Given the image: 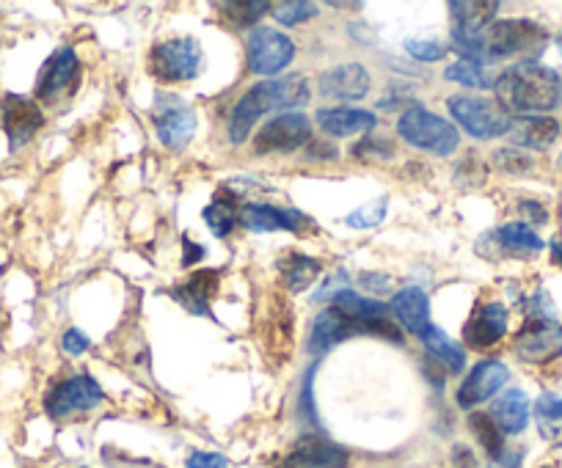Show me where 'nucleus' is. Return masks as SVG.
Listing matches in <instances>:
<instances>
[{"label": "nucleus", "mask_w": 562, "mask_h": 468, "mask_svg": "<svg viewBox=\"0 0 562 468\" xmlns=\"http://www.w3.org/2000/svg\"><path fill=\"white\" fill-rule=\"evenodd\" d=\"M321 91L331 100H361L370 91V72L361 64H342L321 78Z\"/></svg>", "instance_id": "obj_18"}, {"label": "nucleus", "mask_w": 562, "mask_h": 468, "mask_svg": "<svg viewBox=\"0 0 562 468\" xmlns=\"http://www.w3.org/2000/svg\"><path fill=\"white\" fill-rule=\"evenodd\" d=\"M317 14L315 3L310 0H284L279 7H273V18L279 20L281 25H299L304 20H312Z\"/></svg>", "instance_id": "obj_34"}, {"label": "nucleus", "mask_w": 562, "mask_h": 468, "mask_svg": "<svg viewBox=\"0 0 562 468\" xmlns=\"http://www.w3.org/2000/svg\"><path fill=\"white\" fill-rule=\"evenodd\" d=\"M494 91L496 102L507 113L538 116V113L554 111L562 102V78L543 64L521 61L513 64L494 80Z\"/></svg>", "instance_id": "obj_1"}, {"label": "nucleus", "mask_w": 562, "mask_h": 468, "mask_svg": "<svg viewBox=\"0 0 562 468\" xmlns=\"http://www.w3.org/2000/svg\"><path fill=\"white\" fill-rule=\"evenodd\" d=\"M524 209H527V215H529V218H532V220H538V224H543V220H546V213H543V207H540V204L524 202V204H521V213H524Z\"/></svg>", "instance_id": "obj_42"}, {"label": "nucleus", "mask_w": 562, "mask_h": 468, "mask_svg": "<svg viewBox=\"0 0 562 468\" xmlns=\"http://www.w3.org/2000/svg\"><path fill=\"white\" fill-rule=\"evenodd\" d=\"M516 353L529 364H546L562 353V326L535 320L516 339Z\"/></svg>", "instance_id": "obj_14"}, {"label": "nucleus", "mask_w": 562, "mask_h": 468, "mask_svg": "<svg viewBox=\"0 0 562 468\" xmlns=\"http://www.w3.org/2000/svg\"><path fill=\"white\" fill-rule=\"evenodd\" d=\"M204 220H207V226L218 235V238H226L237 224V209L235 204H232V198H215V202L204 209Z\"/></svg>", "instance_id": "obj_32"}, {"label": "nucleus", "mask_w": 562, "mask_h": 468, "mask_svg": "<svg viewBox=\"0 0 562 468\" xmlns=\"http://www.w3.org/2000/svg\"><path fill=\"white\" fill-rule=\"evenodd\" d=\"M392 311L405 328H408L414 336H422V333L430 328V304L428 295L416 287L400 289L392 298Z\"/></svg>", "instance_id": "obj_21"}, {"label": "nucleus", "mask_w": 562, "mask_h": 468, "mask_svg": "<svg viewBox=\"0 0 562 468\" xmlns=\"http://www.w3.org/2000/svg\"><path fill=\"white\" fill-rule=\"evenodd\" d=\"M218 271L193 273L182 287L175 289V298L180 300L186 309H191L193 315H207L210 300H213L215 289H218Z\"/></svg>", "instance_id": "obj_23"}, {"label": "nucleus", "mask_w": 562, "mask_h": 468, "mask_svg": "<svg viewBox=\"0 0 562 468\" xmlns=\"http://www.w3.org/2000/svg\"><path fill=\"white\" fill-rule=\"evenodd\" d=\"M153 72L155 78L164 83H182V80H193L202 67V47L193 36H182V39H169L153 50Z\"/></svg>", "instance_id": "obj_7"}, {"label": "nucleus", "mask_w": 562, "mask_h": 468, "mask_svg": "<svg viewBox=\"0 0 562 468\" xmlns=\"http://www.w3.org/2000/svg\"><path fill=\"white\" fill-rule=\"evenodd\" d=\"M450 9L452 18H456V31H461V34H480V31H485L494 23L499 3H477V0L467 3V0H461V3H450Z\"/></svg>", "instance_id": "obj_26"}, {"label": "nucleus", "mask_w": 562, "mask_h": 468, "mask_svg": "<svg viewBox=\"0 0 562 468\" xmlns=\"http://www.w3.org/2000/svg\"><path fill=\"white\" fill-rule=\"evenodd\" d=\"M491 416H494V422L499 424L502 433H510V435L524 433V427H527V422H529L527 395H524L521 389L505 391V395L496 400L494 413H491Z\"/></svg>", "instance_id": "obj_24"}, {"label": "nucleus", "mask_w": 562, "mask_h": 468, "mask_svg": "<svg viewBox=\"0 0 562 468\" xmlns=\"http://www.w3.org/2000/svg\"><path fill=\"white\" fill-rule=\"evenodd\" d=\"M452 119L463 127L472 138H499L510 130V113L494 100H480V96H450Z\"/></svg>", "instance_id": "obj_6"}, {"label": "nucleus", "mask_w": 562, "mask_h": 468, "mask_svg": "<svg viewBox=\"0 0 562 468\" xmlns=\"http://www.w3.org/2000/svg\"><path fill=\"white\" fill-rule=\"evenodd\" d=\"M496 243L505 254L513 256H532L543 249V240L529 229L527 224H507L496 231Z\"/></svg>", "instance_id": "obj_27"}, {"label": "nucleus", "mask_w": 562, "mask_h": 468, "mask_svg": "<svg viewBox=\"0 0 562 468\" xmlns=\"http://www.w3.org/2000/svg\"><path fill=\"white\" fill-rule=\"evenodd\" d=\"M155 133L169 149H182L196 133V113L180 96L160 94L153 111Z\"/></svg>", "instance_id": "obj_8"}, {"label": "nucleus", "mask_w": 562, "mask_h": 468, "mask_svg": "<svg viewBox=\"0 0 562 468\" xmlns=\"http://www.w3.org/2000/svg\"><path fill=\"white\" fill-rule=\"evenodd\" d=\"M456 36V45L461 47L463 56L469 61H499V58H532L549 42V34L540 28L532 20H499V23H491L488 28L480 31V34H461V31H452Z\"/></svg>", "instance_id": "obj_2"}, {"label": "nucleus", "mask_w": 562, "mask_h": 468, "mask_svg": "<svg viewBox=\"0 0 562 468\" xmlns=\"http://www.w3.org/2000/svg\"><path fill=\"white\" fill-rule=\"evenodd\" d=\"M279 271L281 282H284V287H288L290 293H304V289H310L312 284H315V278L321 276L323 265L306 254H288L281 256Z\"/></svg>", "instance_id": "obj_25"}, {"label": "nucleus", "mask_w": 562, "mask_h": 468, "mask_svg": "<svg viewBox=\"0 0 562 468\" xmlns=\"http://www.w3.org/2000/svg\"><path fill=\"white\" fill-rule=\"evenodd\" d=\"M281 468H317V466H306V463H299V460H293V457H288V463H284Z\"/></svg>", "instance_id": "obj_44"}, {"label": "nucleus", "mask_w": 562, "mask_h": 468, "mask_svg": "<svg viewBox=\"0 0 562 468\" xmlns=\"http://www.w3.org/2000/svg\"><path fill=\"white\" fill-rule=\"evenodd\" d=\"M397 133L414 147L425 149V152H434L439 158H447L458 149L461 136H458L456 127L447 119H441L439 113L428 111V107H408V111L400 116Z\"/></svg>", "instance_id": "obj_4"}, {"label": "nucleus", "mask_w": 562, "mask_h": 468, "mask_svg": "<svg viewBox=\"0 0 562 468\" xmlns=\"http://www.w3.org/2000/svg\"><path fill=\"white\" fill-rule=\"evenodd\" d=\"M80 72V61L78 53L72 47H61V50L53 53L47 58V64L42 67L40 80H36V96L42 102H56L58 96L67 94L72 89V83L78 80Z\"/></svg>", "instance_id": "obj_13"}, {"label": "nucleus", "mask_w": 562, "mask_h": 468, "mask_svg": "<svg viewBox=\"0 0 562 468\" xmlns=\"http://www.w3.org/2000/svg\"><path fill=\"white\" fill-rule=\"evenodd\" d=\"M419 339H422V344L428 347L430 356H436L439 362H445L450 373H461V369H463V350L458 347V344L452 342V339L447 336L441 328L430 326L428 331L422 333Z\"/></svg>", "instance_id": "obj_28"}, {"label": "nucleus", "mask_w": 562, "mask_h": 468, "mask_svg": "<svg viewBox=\"0 0 562 468\" xmlns=\"http://www.w3.org/2000/svg\"><path fill=\"white\" fill-rule=\"evenodd\" d=\"M229 463H226L224 455H215V452H193L191 457H188V468H226Z\"/></svg>", "instance_id": "obj_38"}, {"label": "nucleus", "mask_w": 562, "mask_h": 468, "mask_svg": "<svg viewBox=\"0 0 562 468\" xmlns=\"http://www.w3.org/2000/svg\"><path fill=\"white\" fill-rule=\"evenodd\" d=\"M317 122L328 136L350 138L375 127V113L361 111V107H323L317 111Z\"/></svg>", "instance_id": "obj_20"}, {"label": "nucleus", "mask_w": 562, "mask_h": 468, "mask_svg": "<svg viewBox=\"0 0 562 468\" xmlns=\"http://www.w3.org/2000/svg\"><path fill=\"white\" fill-rule=\"evenodd\" d=\"M312 136L310 119L304 113H281L276 119H270L262 130L254 138V149L259 155L270 152H295V149L304 147Z\"/></svg>", "instance_id": "obj_10"}, {"label": "nucleus", "mask_w": 562, "mask_h": 468, "mask_svg": "<svg viewBox=\"0 0 562 468\" xmlns=\"http://www.w3.org/2000/svg\"><path fill=\"white\" fill-rule=\"evenodd\" d=\"M551 254H554V262L562 267V238L551 240Z\"/></svg>", "instance_id": "obj_43"}, {"label": "nucleus", "mask_w": 562, "mask_h": 468, "mask_svg": "<svg viewBox=\"0 0 562 468\" xmlns=\"http://www.w3.org/2000/svg\"><path fill=\"white\" fill-rule=\"evenodd\" d=\"M182 243H186V260H182V265H193V262H199L204 256V249L202 246H196V243H191V240H182Z\"/></svg>", "instance_id": "obj_41"}, {"label": "nucleus", "mask_w": 562, "mask_h": 468, "mask_svg": "<svg viewBox=\"0 0 562 468\" xmlns=\"http://www.w3.org/2000/svg\"><path fill=\"white\" fill-rule=\"evenodd\" d=\"M270 9V3L265 0H237V3H218V12H224L226 20L237 25H254L265 12Z\"/></svg>", "instance_id": "obj_33"}, {"label": "nucleus", "mask_w": 562, "mask_h": 468, "mask_svg": "<svg viewBox=\"0 0 562 468\" xmlns=\"http://www.w3.org/2000/svg\"><path fill=\"white\" fill-rule=\"evenodd\" d=\"M543 468H554V466H543Z\"/></svg>", "instance_id": "obj_45"}, {"label": "nucleus", "mask_w": 562, "mask_h": 468, "mask_svg": "<svg viewBox=\"0 0 562 468\" xmlns=\"http://www.w3.org/2000/svg\"><path fill=\"white\" fill-rule=\"evenodd\" d=\"M0 125H3L12 149H20L42 130L45 113H42L40 102L29 100V96L7 94L0 100Z\"/></svg>", "instance_id": "obj_11"}, {"label": "nucleus", "mask_w": 562, "mask_h": 468, "mask_svg": "<svg viewBox=\"0 0 562 468\" xmlns=\"http://www.w3.org/2000/svg\"><path fill=\"white\" fill-rule=\"evenodd\" d=\"M315 373L317 369L312 367L310 373H306V380H304V391H301V411L306 413V416L312 419V422L317 424V413H315V402H312V380H315Z\"/></svg>", "instance_id": "obj_39"}, {"label": "nucleus", "mask_w": 562, "mask_h": 468, "mask_svg": "<svg viewBox=\"0 0 562 468\" xmlns=\"http://www.w3.org/2000/svg\"><path fill=\"white\" fill-rule=\"evenodd\" d=\"M469 424H472L474 435H477L480 446L488 452V457L499 460L502 452H505V438H502V430L499 424L494 422V416H491V413H474V416L469 419Z\"/></svg>", "instance_id": "obj_30"}, {"label": "nucleus", "mask_w": 562, "mask_h": 468, "mask_svg": "<svg viewBox=\"0 0 562 468\" xmlns=\"http://www.w3.org/2000/svg\"><path fill=\"white\" fill-rule=\"evenodd\" d=\"M102 402V389L94 378L89 375H75V378L61 380L58 386H53L45 397V411L53 419H67L72 413L91 411L94 406Z\"/></svg>", "instance_id": "obj_9"}, {"label": "nucleus", "mask_w": 562, "mask_h": 468, "mask_svg": "<svg viewBox=\"0 0 562 468\" xmlns=\"http://www.w3.org/2000/svg\"><path fill=\"white\" fill-rule=\"evenodd\" d=\"M496 160H499L502 169H505V171H513V165H521V169H527V165H529V160L521 158L516 149H507V152H502Z\"/></svg>", "instance_id": "obj_40"}, {"label": "nucleus", "mask_w": 562, "mask_h": 468, "mask_svg": "<svg viewBox=\"0 0 562 468\" xmlns=\"http://www.w3.org/2000/svg\"><path fill=\"white\" fill-rule=\"evenodd\" d=\"M293 460L306 463V466H317V468H345L348 466V452L342 446L331 444V441L321 438V435H306V438L299 441L295 446Z\"/></svg>", "instance_id": "obj_22"}, {"label": "nucleus", "mask_w": 562, "mask_h": 468, "mask_svg": "<svg viewBox=\"0 0 562 468\" xmlns=\"http://www.w3.org/2000/svg\"><path fill=\"white\" fill-rule=\"evenodd\" d=\"M445 78L452 80V83L469 85V89H494V80L488 78V72L474 61L452 64V67L445 69Z\"/></svg>", "instance_id": "obj_31"}, {"label": "nucleus", "mask_w": 562, "mask_h": 468, "mask_svg": "<svg viewBox=\"0 0 562 468\" xmlns=\"http://www.w3.org/2000/svg\"><path fill=\"white\" fill-rule=\"evenodd\" d=\"M240 220L248 231H259V235L279 229L301 235V231L310 226V220H306L304 213H299V209L270 207V204H248V207H243Z\"/></svg>", "instance_id": "obj_16"}, {"label": "nucleus", "mask_w": 562, "mask_h": 468, "mask_svg": "<svg viewBox=\"0 0 562 468\" xmlns=\"http://www.w3.org/2000/svg\"><path fill=\"white\" fill-rule=\"evenodd\" d=\"M359 333H375V336H386L400 342V331L392 320H383L370 326V322H361L348 317L345 311H339L337 306H328L321 317L315 320L310 333V353L312 356H323L331 347H337L339 342H345L348 336H359Z\"/></svg>", "instance_id": "obj_5"}, {"label": "nucleus", "mask_w": 562, "mask_h": 468, "mask_svg": "<svg viewBox=\"0 0 562 468\" xmlns=\"http://www.w3.org/2000/svg\"><path fill=\"white\" fill-rule=\"evenodd\" d=\"M507 138L521 149H549L560 138V122L549 116H521L510 122Z\"/></svg>", "instance_id": "obj_19"}, {"label": "nucleus", "mask_w": 562, "mask_h": 468, "mask_svg": "<svg viewBox=\"0 0 562 468\" xmlns=\"http://www.w3.org/2000/svg\"><path fill=\"white\" fill-rule=\"evenodd\" d=\"M510 378V369L502 362H480L472 373L467 375V380L458 389V406L461 408H474L480 402L491 400L502 386Z\"/></svg>", "instance_id": "obj_15"}, {"label": "nucleus", "mask_w": 562, "mask_h": 468, "mask_svg": "<svg viewBox=\"0 0 562 468\" xmlns=\"http://www.w3.org/2000/svg\"><path fill=\"white\" fill-rule=\"evenodd\" d=\"M295 58V45L290 36L273 28H254L248 36V67L254 75H276Z\"/></svg>", "instance_id": "obj_12"}, {"label": "nucleus", "mask_w": 562, "mask_h": 468, "mask_svg": "<svg viewBox=\"0 0 562 468\" xmlns=\"http://www.w3.org/2000/svg\"><path fill=\"white\" fill-rule=\"evenodd\" d=\"M310 102V83L301 75H290V78L265 80L248 89L240 96V102L232 111L229 119V141L243 144L257 125L259 116L270 111H281V107H299Z\"/></svg>", "instance_id": "obj_3"}, {"label": "nucleus", "mask_w": 562, "mask_h": 468, "mask_svg": "<svg viewBox=\"0 0 562 468\" xmlns=\"http://www.w3.org/2000/svg\"><path fill=\"white\" fill-rule=\"evenodd\" d=\"M507 331V309L502 304H485L463 328V342L474 350L494 347Z\"/></svg>", "instance_id": "obj_17"}, {"label": "nucleus", "mask_w": 562, "mask_h": 468, "mask_svg": "<svg viewBox=\"0 0 562 468\" xmlns=\"http://www.w3.org/2000/svg\"><path fill=\"white\" fill-rule=\"evenodd\" d=\"M540 435L551 444H562V400L557 395H540L535 402Z\"/></svg>", "instance_id": "obj_29"}, {"label": "nucleus", "mask_w": 562, "mask_h": 468, "mask_svg": "<svg viewBox=\"0 0 562 468\" xmlns=\"http://www.w3.org/2000/svg\"><path fill=\"white\" fill-rule=\"evenodd\" d=\"M405 50H408V56H414L416 61H439V58H445V45L436 39H408L405 42Z\"/></svg>", "instance_id": "obj_36"}, {"label": "nucleus", "mask_w": 562, "mask_h": 468, "mask_svg": "<svg viewBox=\"0 0 562 468\" xmlns=\"http://www.w3.org/2000/svg\"><path fill=\"white\" fill-rule=\"evenodd\" d=\"M61 347H64V353H69V356H83L86 350H89V336H86V333H80L78 328H72V331L64 333Z\"/></svg>", "instance_id": "obj_37"}, {"label": "nucleus", "mask_w": 562, "mask_h": 468, "mask_svg": "<svg viewBox=\"0 0 562 468\" xmlns=\"http://www.w3.org/2000/svg\"><path fill=\"white\" fill-rule=\"evenodd\" d=\"M383 218H386V198H375V202L364 204V207H359L356 213H350L348 218H345V224L353 226V229H370V226L381 224Z\"/></svg>", "instance_id": "obj_35"}]
</instances>
